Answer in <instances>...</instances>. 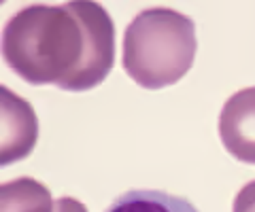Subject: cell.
I'll use <instances>...</instances> for the list:
<instances>
[{
	"mask_svg": "<svg viewBox=\"0 0 255 212\" xmlns=\"http://www.w3.org/2000/svg\"><path fill=\"white\" fill-rule=\"evenodd\" d=\"M2 58L30 85L94 89L115 64L113 19L87 0L23 6L4 23Z\"/></svg>",
	"mask_w": 255,
	"mask_h": 212,
	"instance_id": "1",
	"label": "cell"
},
{
	"mask_svg": "<svg viewBox=\"0 0 255 212\" xmlns=\"http://www.w3.org/2000/svg\"><path fill=\"white\" fill-rule=\"evenodd\" d=\"M196 23L166 6L140 11L124 34V70L145 89L179 83L196 60Z\"/></svg>",
	"mask_w": 255,
	"mask_h": 212,
	"instance_id": "2",
	"label": "cell"
},
{
	"mask_svg": "<svg viewBox=\"0 0 255 212\" xmlns=\"http://www.w3.org/2000/svg\"><path fill=\"white\" fill-rule=\"evenodd\" d=\"M0 166H11L32 153L38 140V119L28 100L0 87Z\"/></svg>",
	"mask_w": 255,
	"mask_h": 212,
	"instance_id": "3",
	"label": "cell"
},
{
	"mask_svg": "<svg viewBox=\"0 0 255 212\" xmlns=\"http://www.w3.org/2000/svg\"><path fill=\"white\" fill-rule=\"evenodd\" d=\"M217 128L226 151L255 166V87L241 89L226 100Z\"/></svg>",
	"mask_w": 255,
	"mask_h": 212,
	"instance_id": "4",
	"label": "cell"
},
{
	"mask_svg": "<svg viewBox=\"0 0 255 212\" xmlns=\"http://www.w3.org/2000/svg\"><path fill=\"white\" fill-rule=\"evenodd\" d=\"M0 212H55V204L43 183L21 176L0 187Z\"/></svg>",
	"mask_w": 255,
	"mask_h": 212,
	"instance_id": "5",
	"label": "cell"
},
{
	"mask_svg": "<svg viewBox=\"0 0 255 212\" xmlns=\"http://www.w3.org/2000/svg\"><path fill=\"white\" fill-rule=\"evenodd\" d=\"M107 212H198L191 202L157 189H132L119 195Z\"/></svg>",
	"mask_w": 255,
	"mask_h": 212,
	"instance_id": "6",
	"label": "cell"
},
{
	"mask_svg": "<svg viewBox=\"0 0 255 212\" xmlns=\"http://www.w3.org/2000/svg\"><path fill=\"white\" fill-rule=\"evenodd\" d=\"M232 212H255V180L247 183L241 191L236 193Z\"/></svg>",
	"mask_w": 255,
	"mask_h": 212,
	"instance_id": "7",
	"label": "cell"
},
{
	"mask_svg": "<svg viewBox=\"0 0 255 212\" xmlns=\"http://www.w3.org/2000/svg\"><path fill=\"white\" fill-rule=\"evenodd\" d=\"M55 212H87V208L75 198H60L55 202Z\"/></svg>",
	"mask_w": 255,
	"mask_h": 212,
	"instance_id": "8",
	"label": "cell"
}]
</instances>
